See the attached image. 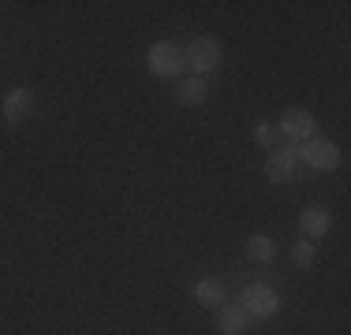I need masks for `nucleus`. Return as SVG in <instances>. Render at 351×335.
Wrapping results in <instances>:
<instances>
[{
	"mask_svg": "<svg viewBox=\"0 0 351 335\" xmlns=\"http://www.w3.org/2000/svg\"><path fill=\"white\" fill-rule=\"evenodd\" d=\"M239 306H243V313L250 317V321H269V317L280 313V295L269 287V283H247Z\"/></svg>",
	"mask_w": 351,
	"mask_h": 335,
	"instance_id": "nucleus-1",
	"label": "nucleus"
},
{
	"mask_svg": "<svg viewBox=\"0 0 351 335\" xmlns=\"http://www.w3.org/2000/svg\"><path fill=\"white\" fill-rule=\"evenodd\" d=\"M183 64H187L198 79L213 75L217 67H221V41L217 38H195L187 49H183Z\"/></svg>",
	"mask_w": 351,
	"mask_h": 335,
	"instance_id": "nucleus-2",
	"label": "nucleus"
},
{
	"mask_svg": "<svg viewBox=\"0 0 351 335\" xmlns=\"http://www.w3.org/2000/svg\"><path fill=\"white\" fill-rule=\"evenodd\" d=\"M146 67L149 75H157V79H180V71L187 64H183V49L172 45V41H157V45H149L146 53Z\"/></svg>",
	"mask_w": 351,
	"mask_h": 335,
	"instance_id": "nucleus-3",
	"label": "nucleus"
},
{
	"mask_svg": "<svg viewBox=\"0 0 351 335\" xmlns=\"http://www.w3.org/2000/svg\"><path fill=\"white\" fill-rule=\"evenodd\" d=\"M299 161L311 168V172H332V168H340V149H337V142L314 134L311 142L299 146Z\"/></svg>",
	"mask_w": 351,
	"mask_h": 335,
	"instance_id": "nucleus-4",
	"label": "nucleus"
},
{
	"mask_svg": "<svg viewBox=\"0 0 351 335\" xmlns=\"http://www.w3.org/2000/svg\"><path fill=\"white\" fill-rule=\"evenodd\" d=\"M265 175H269V183H295L299 175V146H280V149H269V157H265Z\"/></svg>",
	"mask_w": 351,
	"mask_h": 335,
	"instance_id": "nucleus-5",
	"label": "nucleus"
},
{
	"mask_svg": "<svg viewBox=\"0 0 351 335\" xmlns=\"http://www.w3.org/2000/svg\"><path fill=\"white\" fill-rule=\"evenodd\" d=\"M277 131L291 142V146H303V142H311L314 134H317V120L306 112V108H288V112L280 116Z\"/></svg>",
	"mask_w": 351,
	"mask_h": 335,
	"instance_id": "nucleus-6",
	"label": "nucleus"
},
{
	"mask_svg": "<svg viewBox=\"0 0 351 335\" xmlns=\"http://www.w3.org/2000/svg\"><path fill=\"white\" fill-rule=\"evenodd\" d=\"M0 116H4L8 127H19V123H27L30 116H34V90H27V86L8 90L4 100H0Z\"/></svg>",
	"mask_w": 351,
	"mask_h": 335,
	"instance_id": "nucleus-7",
	"label": "nucleus"
},
{
	"mask_svg": "<svg viewBox=\"0 0 351 335\" xmlns=\"http://www.w3.org/2000/svg\"><path fill=\"white\" fill-rule=\"evenodd\" d=\"M299 228H303V239H311V242L325 239L329 228H332L329 209H325V205H306L303 213H299Z\"/></svg>",
	"mask_w": 351,
	"mask_h": 335,
	"instance_id": "nucleus-8",
	"label": "nucleus"
},
{
	"mask_svg": "<svg viewBox=\"0 0 351 335\" xmlns=\"http://www.w3.org/2000/svg\"><path fill=\"white\" fill-rule=\"evenodd\" d=\"M213 313H217V332L221 335H247L250 317L243 313V306H228V302H224L221 309H213Z\"/></svg>",
	"mask_w": 351,
	"mask_h": 335,
	"instance_id": "nucleus-9",
	"label": "nucleus"
},
{
	"mask_svg": "<svg viewBox=\"0 0 351 335\" xmlns=\"http://www.w3.org/2000/svg\"><path fill=\"white\" fill-rule=\"evenodd\" d=\"M195 302L206 309H221L224 302H228V287H224L221 280H210V276H206V280L195 283Z\"/></svg>",
	"mask_w": 351,
	"mask_h": 335,
	"instance_id": "nucleus-10",
	"label": "nucleus"
},
{
	"mask_svg": "<svg viewBox=\"0 0 351 335\" xmlns=\"http://www.w3.org/2000/svg\"><path fill=\"white\" fill-rule=\"evenodd\" d=\"M206 97H210V82H206V79H198V75L183 79V82H180V90H176V100H180L183 108H198Z\"/></svg>",
	"mask_w": 351,
	"mask_h": 335,
	"instance_id": "nucleus-11",
	"label": "nucleus"
},
{
	"mask_svg": "<svg viewBox=\"0 0 351 335\" xmlns=\"http://www.w3.org/2000/svg\"><path fill=\"white\" fill-rule=\"evenodd\" d=\"M247 257L254 265H273V257H277V242H273L269 234H250L247 239Z\"/></svg>",
	"mask_w": 351,
	"mask_h": 335,
	"instance_id": "nucleus-12",
	"label": "nucleus"
},
{
	"mask_svg": "<svg viewBox=\"0 0 351 335\" xmlns=\"http://www.w3.org/2000/svg\"><path fill=\"white\" fill-rule=\"evenodd\" d=\"M254 142L269 153V149H277V142H280V131H277V123H269V120H258L254 123Z\"/></svg>",
	"mask_w": 351,
	"mask_h": 335,
	"instance_id": "nucleus-13",
	"label": "nucleus"
},
{
	"mask_svg": "<svg viewBox=\"0 0 351 335\" xmlns=\"http://www.w3.org/2000/svg\"><path fill=\"white\" fill-rule=\"evenodd\" d=\"M314 254H317V246L311 239H299L295 246H291V261H295V268H311L314 265Z\"/></svg>",
	"mask_w": 351,
	"mask_h": 335,
	"instance_id": "nucleus-14",
	"label": "nucleus"
}]
</instances>
